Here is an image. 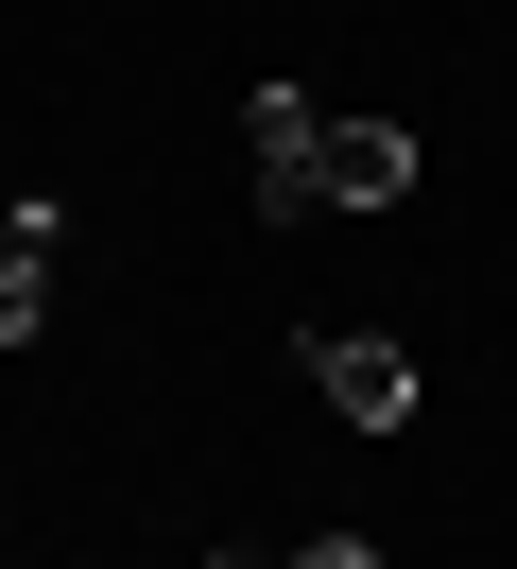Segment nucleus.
I'll return each instance as SVG.
<instances>
[{
  "label": "nucleus",
  "instance_id": "f257e3e1",
  "mask_svg": "<svg viewBox=\"0 0 517 569\" xmlns=\"http://www.w3.org/2000/svg\"><path fill=\"white\" fill-rule=\"evenodd\" d=\"M241 190H259V224L328 208V104L310 87H241Z\"/></svg>",
  "mask_w": 517,
  "mask_h": 569
},
{
  "label": "nucleus",
  "instance_id": "f03ea898",
  "mask_svg": "<svg viewBox=\"0 0 517 569\" xmlns=\"http://www.w3.org/2000/svg\"><path fill=\"white\" fill-rule=\"evenodd\" d=\"M310 380H328V415H345V431H414V397H431L397 328H310Z\"/></svg>",
  "mask_w": 517,
  "mask_h": 569
},
{
  "label": "nucleus",
  "instance_id": "7ed1b4c3",
  "mask_svg": "<svg viewBox=\"0 0 517 569\" xmlns=\"http://www.w3.org/2000/svg\"><path fill=\"white\" fill-rule=\"evenodd\" d=\"M52 259H69V208H52V190H18V208H0V346L52 328Z\"/></svg>",
  "mask_w": 517,
  "mask_h": 569
},
{
  "label": "nucleus",
  "instance_id": "20e7f679",
  "mask_svg": "<svg viewBox=\"0 0 517 569\" xmlns=\"http://www.w3.org/2000/svg\"><path fill=\"white\" fill-rule=\"evenodd\" d=\"M414 190V139L397 121H328V208H397Z\"/></svg>",
  "mask_w": 517,
  "mask_h": 569
},
{
  "label": "nucleus",
  "instance_id": "39448f33",
  "mask_svg": "<svg viewBox=\"0 0 517 569\" xmlns=\"http://www.w3.org/2000/svg\"><path fill=\"white\" fill-rule=\"evenodd\" d=\"M207 569H379L362 535H310V552H207Z\"/></svg>",
  "mask_w": 517,
  "mask_h": 569
}]
</instances>
